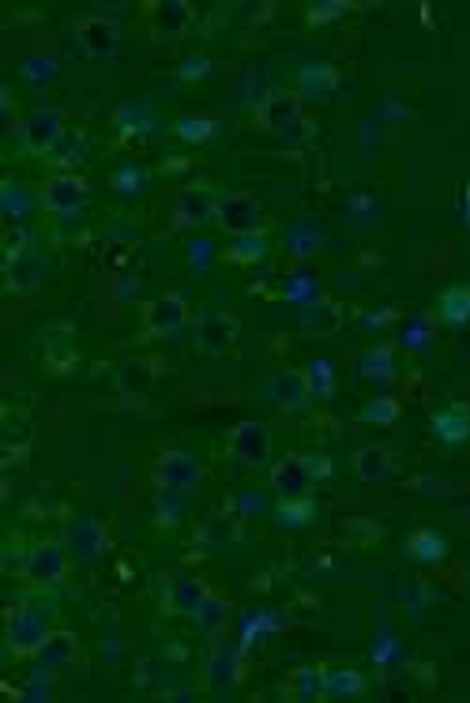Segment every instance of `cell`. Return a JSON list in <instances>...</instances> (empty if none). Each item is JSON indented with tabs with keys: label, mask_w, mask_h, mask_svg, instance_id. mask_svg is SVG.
I'll use <instances>...</instances> for the list:
<instances>
[{
	"label": "cell",
	"mask_w": 470,
	"mask_h": 703,
	"mask_svg": "<svg viewBox=\"0 0 470 703\" xmlns=\"http://www.w3.org/2000/svg\"><path fill=\"white\" fill-rule=\"evenodd\" d=\"M256 125L279 136V140L305 147L316 136V125L301 113V94L298 91H271L264 94V102L256 106Z\"/></svg>",
	"instance_id": "cell-1"
},
{
	"label": "cell",
	"mask_w": 470,
	"mask_h": 703,
	"mask_svg": "<svg viewBox=\"0 0 470 703\" xmlns=\"http://www.w3.org/2000/svg\"><path fill=\"white\" fill-rule=\"evenodd\" d=\"M49 279V256L34 245H8V260H4V290L12 297L38 294Z\"/></svg>",
	"instance_id": "cell-2"
},
{
	"label": "cell",
	"mask_w": 470,
	"mask_h": 703,
	"mask_svg": "<svg viewBox=\"0 0 470 703\" xmlns=\"http://www.w3.org/2000/svg\"><path fill=\"white\" fill-rule=\"evenodd\" d=\"M53 632L49 621L31 606H19V610H8V621H4V647L12 658H38L46 636Z\"/></svg>",
	"instance_id": "cell-3"
},
{
	"label": "cell",
	"mask_w": 470,
	"mask_h": 703,
	"mask_svg": "<svg viewBox=\"0 0 470 703\" xmlns=\"http://www.w3.org/2000/svg\"><path fill=\"white\" fill-rule=\"evenodd\" d=\"M241 335V320L226 309H207L192 320V346L204 354V358H222L230 354V346L237 343Z\"/></svg>",
	"instance_id": "cell-4"
},
{
	"label": "cell",
	"mask_w": 470,
	"mask_h": 703,
	"mask_svg": "<svg viewBox=\"0 0 470 703\" xmlns=\"http://www.w3.org/2000/svg\"><path fill=\"white\" fill-rule=\"evenodd\" d=\"M91 204V185L79 173H49L38 188V207L49 215H76Z\"/></svg>",
	"instance_id": "cell-5"
},
{
	"label": "cell",
	"mask_w": 470,
	"mask_h": 703,
	"mask_svg": "<svg viewBox=\"0 0 470 703\" xmlns=\"http://www.w3.org/2000/svg\"><path fill=\"white\" fill-rule=\"evenodd\" d=\"M264 219V204L252 192H222L219 207H215V226L230 237H245L260 230Z\"/></svg>",
	"instance_id": "cell-6"
},
{
	"label": "cell",
	"mask_w": 470,
	"mask_h": 703,
	"mask_svg": "<svg viewBox=\"0 0 470 703\" xmlns=\"http://www.w3.org/2000/svg\"><path fill=\"white\" fill-rule=\"evenodd\" d=\"M140 324H143V339H166V335H177V331L188 324L185 294L170 290V294L151 297V301L143 305Z\"/></svg>",
	"instance_id": "cell-7"
},
{
	"label": "cell",
	"mask_w": 470,
	"mask_h": 703,
	"mask_svg": "<svg viewBox=\"0 0 470 703\" xmlns=\"http://www.w3.org/2000/svg\"><path fill=\"white\" fill-rule=\"evenodd\" d=\"M226 448L234 455L241 467L260 470L271 463V452H275V437L264 422H237L226 437Z\"/></svg>",
	"instance_id": "cell-8"
},
{
	"label": "cell",
	"mask_w": 470,
	"mask_h": 703,
	"mask_svg": "<svg viewBox=\"0 0 470 703\" xmlns=\"http://www.w3.org/2000/svg\"><path fill=\"white\" fill-rule=\"evenodd\" d=\"M200 474H204V467H200V459L192 452H185V448H166V452L155 459V470H151V482L166 493H185V489H192V485L200 482Z\"/></svg>",
	"instance_id": "cell-9"
},
{
	"label": "cell",
	"mask_w": 470,
	"mask_h": 703,
	"mask_svg": "<svg viewBox=\"0 0 470 703\" xmlns=\"http://www.w3.org/2000/svg\"><path fill=\"white\" fill-rule=\"evenodd\" d=\"M64 140V121L57 110H38L31 113L23 128H19V147H23V155H53Z\"/></svg>",
	"instance_id": "cell-10"
},
{
	"label": "cell",
	"mask_w": 470,
	"mask_h": 703,
	"mask_svg": "<svg viewBox=\"0 0 470 703\" xmlns=\"http://www.w3.org/2000/svg\"><path fill=\"white\" fill-rule=\"evenodd\" d=\"M215 207H219V192L207 185H188L177 192L173 200V226L181 230H200L207 222H215Z\"/></svg>",
	"instance_id": "cell-11"
},
{
	"label": "cell",
	"mask_w": 470,
	"mask_h": 703,
	"mask_svg": "<svg viewBox=\"0 0 470 703\" xmlns=\"http://www.w3.org/2000/svg\"><path fill=\"white\" fill-rule=\"evenodd\" d=\"M76 42L87 57H117L121 53V27L110 16H83L76 19Z\"/></svg>",
	"instance_id": "cell-12"
},
{
	"label": "cell",
	"mask_w": 470,
	"mask_h": 703,
	"mask_svg": "<svg viewBox=\"0 0 470 703\" xmlns=\"http://www.w3.org/2000/svg\"><path fill=\"white\" fill-rule=\"evenodd\" d=\"M260 395H264V399L275 410H286V414H294V410H301L305 403H309V399H313L305 369H279V373H275L264 384V391H260Z\"/></svg>",
	"instance_id": "cell-13"
},
{
	"label": "cell",
	"mask_w": 470,
	"mask_h": 703,
	"mask_svg": "<svg viewBox=\"0 0 470 703\" xmlns=\"http://www.w3.org/2000/svg\"><path fill=\"white\" fill-rule=\"evenodd\" d=\"M429 433L444 448H467L470 444V403H444L429 414Z\"/></svg>",
	"instance_id": "cell-14"
},
{
	"label": "cell",
	"mask_w": 470,
	"mask_h": 703,
	"mask_svg": "<svg viewBox=\"0 0 470 703\" xmlns=\"http://www.w3.org/2000/svg\"><path fill=\"white\" fill-rule=\"evenodd\" d=\"M68 572V549L61 542H38L23 557V576L31 583H57Z\"/></svg>",
	"instance_id": "cell-15"
},
{
	"label": "cell",
	"mask_w": 470,
	"mask_h": 703,
	"mask_svg": "<svg viewBox=\"0 0 470 703\" xmlns=\"http://www.w3.org/2000/svg\"><path fill=\"white\" fill-rule=\"evenodd\" d=\"M106 546H110V534H106V523L102 519L83 516L72 523L68 531V549L79 564H98L106 557Z\"/></svg>",
	"instance_id": "cell-16"
},
{
	"label": "cell",
	"mask_w": 470,
	"mask_h": 703,
	"mask_svg": "<svg viewBox=\"0 0 470 703\" xmlns=\"http://www.w3.org/2000/svg\"><path fill=\"white\" fill-rule=\"evenodd\" d=\"M437 320L448 331L470 328V282H448L437 290Z\"/></svg>",
	"instance_id": "cell-17"
},
{
	"label": "cell",
	"mask_w": 470,
	"mask_h": 703,
	"mask_svg": "<svg viewBox=\"0 0 470 703\" xmlns=\"http://www.w3.org/2000/svg\"><path fill=\"white\" fill-rule=\"evenodd\" d=\"M207 594H211V583H207V579L181 572V576H173L170 583H166L162 602H166L170 613H188V617H192V613L200 610V602H204Z\"/></svg>",
	"instance_id": "cell-18"
},
{
	"label": "cell",
	"mask_w": 470,
	"mask_h": 703,
	"mask_svg": "<svg viewBox=\"0 0 470 703\" xmlns=\"http://www.w3.org/2000/svg\"><path fill=\"white\" fill-rule=\"evenodd\" d=\"M320 516V500L313 493H294V497H279L271 508V519L286 527V531H309Z\"/></svg>",
	"instance_id": "cell-19"
},
{
	"label": "cell",
	"mask_w": 470,
	"mask_h": 703,
	"mask_svg": "<svg viewBox=\"0 0 470 703\" xmlns=\"http://www.w3.org/2000/svg\"><path fill=\"white\" fill-rule=\"evenodd\" d=\"M403 549H407L410 561L422 564V568H437V564L448 561V538H444L437 527H414V531L407 534Z\"/></svg>",
	"instance_id": "cell-20"
},
{
	"label": "cell",
	"mask_w": 470,
	"mask_h": 703,
	"mask_svg": "<svg viewBox=\"0 0 470 703\" xmlns=\"http://www.w3.org/2000/svg\"><path fill=\"white\" fill-rule=\"evenodd\" d=\"M350 467H354V474H358L361 482H388L395 474V467H399V459H395V452L388 444H365V448L354 452Z\"/></svg>",
	"instance_id": "cell-21"
},
{
	"label": "cell",
	"mask_w": 470,
	"mask_h": 703,
	"mask_svg": "<svg viewBox=\"0 0 470 703\" xmlns=\"http://www.w3.org/2000/svg\"><path fill=\"white\" fill-rule=\"evenodd\" d=\"M267 485L279 493V497H294V493H309V467H305V455H282L279 463H271V474H267Z\"/></svg>",
	"instance_id": "cell-22"
},
{
	"label": "cell",
	"mask_w": 470,
	"mask_h": 703,
	"mask_svg": "<svg viewBox=\"0 0 470 703\" xmlns=\"http://www.w3.org/2000/svg\"><path fill=\"white\" fill-rule=\"evenodd\" d=\"M343 87V72L328 61H313L298 68V94L301 98H331Z\"/></svg>",
	"instance_id": "cell-23"
},
{
	"label": "cell",
	"mask_w": 470,
	"mask_h": 703,
	"mask_svg": "<svg viewBox=\"0 0 470 703\" xmlns=\"http://www.w3.org/2000/svg\"><path fill=\"white\" fill-rule=\"evenodd\" d=\"M192 621H196V628L204 632V636H219V632H226V628L234 625V602L226 598V594H207L204 602H200V610L192 613Z\"/></svg>",
	"instance_id": "cell-24"
},
{
	"label": "cell",
	"mask_w": 470,
	"mask_h": 703,
	"mask_svg": "<svg viewBox=\"0 0 470 703\" xmlns=\"http://www.w3.org/2000/svg\"><path fill=\"white\" fill-rule=\"evenodd\" d=\"M267 252H271V241L256 230V234L234 237V241H230V249L222 252V260H226L230 267H256V264H264L267 260Z\"/></svg>",
	"instance_id": "cell-25"
},
{
	"label": "cell",
	"mask_w": 470,
	"mask_h": 703,
	"mask_svg": "<svg viewBox=\"0 0 470 703\" xmlns=\"http://www.w3.org/2000/svg\"><path fill=\"white\" fill-rule=\"evenodd\" d=\"M365 688H369V681L361 670H350V666L324 670V700H358V696H365Z\"/></svg>",
	"instance_id": "cell-26"
},
{
	"label": "cell",
	"mask_w": 470,
	"mask_h": 703,
	"mask_svg": "<svg viewBox=\"0 0 470 703\" xmlns=\"http://www.w3.org/2000/svg\"><path fill=\"white\" fill-rule=\"evenodd\" d=\"M79 658V636L76 632H68V628H53L42 643V651H38V662H46V666H72Z\"/></svg>",
	"instance_id": "cell-27"
},
{
	"label": "cell",
	"mask_w": 470,
	"mask_h": 703,
	"mask_svg": "<svg viewBox=\"0 0 470 703\" xmlns=\"http://www.w3.org/2000/svg\"><path fill=\"white\" fill-rule=\"evenodd\" d=\"M358 373L361 376H369L373 384H380V388H388V384H395V346L392 343H380V346H373L365 358L358 361Z\"/></svg>",
	"instance_id": "cell-28"
},
{
	"label": "cell",
	"mask_w": 470,
	"mask_h": 703,
	"mask_svg": "<svg viewBox=\"0 0 470 703\" xmlns=\"http://www.w3.org/2000/svg\"><path fill=\"white\" fill-rule=\"evenodd\" d=\"M204 670H207V681L215 688H234V685H241L245 666H241V655H237V651H211Z\"/></svg>",
	"instance_id": "cell-29"
},
{
	"label": "cell",
	"mask_w": 470,
	"mask_h": 703,
	"mask_svg": "<svg viewBox=\"0 0 470 703\" xmlns=\"http://www.w3.org/2000/svg\"><path fill=\"white\" fill-rule=\"evenodd\" d=\"M192 27V4L185 0H166V4H158L155 8V31L166 34V38H177V34H185Z\"/></svg>",
	"instance_id": "cell-30"
},
{
	"label": "cell",
	"mask_w": 470,
	"mask_h": 703,
	"mask_svg": "<svg viewBox=\"0 0 470 703\" xmlns=\"http://www.w3.org/2000/svg\"><path fill=\"white\" fill-rule=\"evenodd\" d=\"M222 132V125L215 121V117H177L173 121V136L181 143H192V147H200V143H211L215 136Z\"/></svg>",
	"instance_id": "cell-31"
},
{
	"label": "cell",
	"mask_w": 470,
	"mask_h": 703,
	"mask_svg": "<svg viewBox=\"0 0 470 703\" xmlns=\"http://www.w3.org/2000/svg\"><path fill=\"white\" fill-rule=\"evenodd\" d=\"M399 414H403V403H399L395 395H376V399H369V403L358 410V422L373 425V429H384V425L399 422Z\"/></svg>",
	"instance_id": "cell-32"
},
{
	"label": "cell",
	"mask_w": 470,
	"mask_h": 703,
	"mask_svg": "<svg viewBox=\"0 0 470 703\" xmlns=\"http://www.w3.org/2000/svg\"><path fill=\"white\" fill-rule=\"evenodd\" d=\"M354 12V4H346V0H313L309 8H305V27H331V23H339L343 16Z\"/></svg>",
	"instance_id": "cell-33"
},
{
	"label": "cell",
	"mask_w": 470,
	"mask_h": 703,
	"mask_svg": "<svg viewBox=\"0 0 470 703\" xmlns=\"http://www.w3.org/2000/svg\"><path fill=\"white\" fill-rule=\"evenodd\" d=\"M309 391H313V399H331L335 391H339V373H335V365L328 358H313L309 361Z\"/></svg>",
	"instance_id": "cell-34"
},
{
	"label": "cell",
	"mask_w": 470,
	"mask_h": 703,
	"mask_svg": "<svg viewBox=\"0 0 470 703\" xmlns=\"http://www.w3.org/2000/svg\"><path fill=\"white\" fill-rule=\"evenodd\" d=\"M294 692L301 700H320L324 696V666H305L294 673Z\"/></svg>",
	"instance_id": "cell-35"
},
{
	"label": "cell",
	"mask_w": 470,
	"mask_h": 703,
	"mask_svg": "<svg viewBox=\"0 0 470 703\" xmlns=\"http://www.w3.org/2000/svg\"><path fill=\"white\" fill-rule=\"evenodd\" d=\"M207 72H211V61H207V57H188V61L177 68V79H181V83H200Z\"/></svg>",
	"instance_id": "cell-36"
},
{
	"label": "cell",
	"mask_w": 470,
	"mask_h": 703,
	"mask_svg": "<svg viewBox=\"0 0 470 703\" xmlns=\"http://www.w3.org/2000/svg\"><path fill=\"white\" fill-rule=\"evenodd\" d=\"M305 467H309L313 482H328L331 474H335V463H331L328 455H305Z\"/></svg>",
	"instance_id": "cell-37"
},
{
	"label": "cell",
	"mask_w": 470,
	"mask_h": 703,
	"mask_svg": "<svg viewBox=\"0 0 470 703\" xmlns=\"http://www.w3.org/2000/svg\"><path fill=\"white\" fill-rule=\"evenodd\" d=\"M181 504H173V500H162V508L155 512V523L158 527H177V519H181Z\"/></svg>",
	"instance_id": "cell-38"
},
{
	"label": "cell",
	"mask_w": 470,
	"mask_h": 703,
	"mask_svg": "<svg viewBox=\"0 0 470 703\" xmlns=\"http://www.w3.org/2000/svg\"><path fill=\"white\" fill-rule=\"evenodd\" d=\"M113 188L117 192H136L140 188V170H117L113 173Z\"/></svg>",
	"instance_id": "cell-39"
}]
</instances>
